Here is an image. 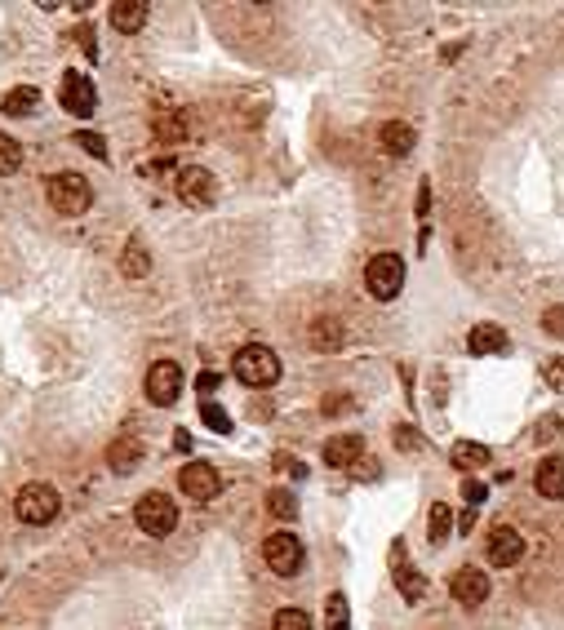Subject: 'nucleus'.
<instances>
[{
    "label": "nucleus",
    "instance_id": "obj_1",
    "mask_svg": "<svg viewBox=\"0 0 564 630\" xmlns=\"http://www.w3.org/2000/svg\"><path fill=\"white\" fill-rule=\"evenodd\" d=\"M45 196H49V209L63 213V218H80L89 204H94V187L85 173H54L45 182Z\"/></svg>",
    "mask_w": 564,
    "mask_h": 630
},
{
    "label": "nucleus",
    "instance_id": "obj_2",
    "mask_svg": "<svg viewBox=\"0 0 564 630\" xmlns=\"http://www.w3.org/2000/svg\"><path fill=\"white\" fill-rule=\"evenodd\" d=\"M235 377L245 387H276L280 382V356L271 346H240L235 351Z\"/></svg>",
    "mask_w": 564,
    "mask_h": 630
},
{
    "label": "nucleus",
    "instance_id": "obj_3",
    "mask_svg": "<svg viewBox=\"0 0 564 630\" xmlns=\"http://www.w3.org/2000/svg\"><path fill=\"white\" fill-rule=\"evenodd\" d=\"M133 520H138V529L147 532V537H169V532L178 529V506L165 493H142L138 506H133Z\"/></svg>",
    "mask_w": 564,
    "mask_h": 630
},
{
    "label": "nucleus",
    "instance_id": "obj_4",
    "mask_svg": "<svg viewBox=\"0 0 564 630\" xmlns=\"http://www.w3.org/2000/svg\"><path fill=\"white\" fill-rule=\"evenodd\" d=\"M58 489H49V484H27V489H18V498H14V515L23 520V524H49V520H58Z\"/></svg>",
    "mask_w": 564,
    "mask_h": 630
},
{
    "label": "nucleus",
    "instance_id": "obj_5",
    "mask_svg": "<svg viewBox=\"0 0 564 630\" xmlns=\"http://www.w3.org/2000/svg\"><path fill=\"white\" fill-rule=\"evenodd\" d=\"M365 289L378 302H392L404 289V263H400L396 253H373L365 266Z\"/></svg>",
    "mask_w": 564,
    "mask_h": 630
},
{
    "label": "nucleus",
    "instance_id": "obj_6",
    "mask_svg": "<svg viewBox=\"0 0 564 630\" xmlns=\"http://www.w3.org/2000/svg\"><path fill=\"white\" fill-rule=\"evenodd\" d=\"M263 560L271 564V573H280V577H294L302 568V542L294 537V532H271L263 542Z\"/></svg>",
    "mask_w": 564,
    "mask_h": 630
},
{
    "label": "nucleus",
    "instance_id": "obj_7",
    "mask_svg": "<svg viewBox=\"0 0 564 630\" xmlns=\"http://www.w3.org/2000/svg\"><path fill=\"white\" fill-rule=\"evenodd\" d=\"M147 399L156 404V408H169L173 399L183 396V368L173 365V360H156V365L147 368Z\"/></svg>",
    "mask_w": 564,
    "mask_h": 630
},
{
    "label": "nucleus",
    "instance_id": "obj_8",
    "mask_svg": "<svg viewBox=\"0 0 564 630\" xmlns=\"http://www.w3.org/2000/svg\"><path fill=\"white\" fill-rule=\"evenodd\" d=\"M178 196H183V204H192V209H209L218 200V178L209 169L187 165L178 173Z\"/></svg>",
    "mask_w": 564,
    "mask_h": 630
},
{
    "label": "nucleus",
    "instance_id": "obj_9",
    "mask_svg": "<svg viewBox=\"0 0 564 630\" xmlns=\"http://www.w3.org/2000/svg\"><path fill=\"white\" fill-rule=\"evenodd\" d=\"M178 489H183L192 501H214L218 489H223V480H218V470L209 462H187L183 475H178Z\"/></svg>",
    "mask_w": 564,
    "mask_h": 630
},
{
    "label": "nucleus",
    "instance_id": "obj_10",
    "mask_svg": "<svg viewBox=\"0 0 564 630\" xmlns=\"http://www.w3.org/2000/svg\"><path fill=\"white\" fill-rule=\"evenodd\" d=\"M58 102H63L71 116H94V107H99V94H94V85H89V76H80V71H67L63 76V89H58Z\"/></svg>",
    "mask_w": 564,
    "mask_h": 630
},
{
    "label": "nucleus",
    "instance_id": "obj_11",
    "mask_svg": "<svg viewBox=\"0 0 564 630\" xmlns=\"http://www.w3.org/2000/svg\"><path fill=\"white\" fill-rule=\"evenodd\" d=\"M449 595L458 599L463 608H480V604L489 599V577H485L480 568H458V573L449 577Z\"/></svg>",
    "mask_w": 564,
    "mask_h": 630
},
{
    "label": "nucleus",
    "instance_id": "obj_12",
    "mask_svg": "<svg viewBox=\"0 0 564 630\" xmlns=\"http://www.w3.org/2000/svg\"><path fill=\"white\" fill-rule=\"evenodd\" d=\"M525 560V537L516 529H494L489 532V564L494 568H516Z\"/></svg>",
    "mask_w": 564,
    "mask_h": 630
},
{
    "label": "nucleus",
    "instance_id": "obj_13",
    "mask_svg": "<svg viewBox=\"0 0 564 630\" xmlns=\"http://www.w3.org/2000/svg\"><path fill=\"white\" fill-rule=\"evenodd\" d=\"M413 142H418V129L413 125H404V120H387L382 129H378V147L387 151V156H413Z\"/></svg>",
    "mask_w": 564,
    "mask_h": 630
},
{
    "label": "nucleus",
    "instance_id": "obj_14",
    "mask_svg": "<svg viewBox=\"0 0 564 630\" xmlns=\"http://www.w3.org/2000/svg\"><path fill=\"white\" fill-rule=\"evenodd\" d=\"M142 439H133V435H120V439H111V449H107V466L116 470V475H130L142 466Z\"/></svg>",
    "mask_w": 564,
    "mask_h": 630
},
{
    "label": "nucleus",
    "instance_id": "obj_15",
    "mask_svg": "<svg viewBox=\"0 0 564 630\" xmlns=\"http://www.w3.org/2000/svg\"><path fill=\"white\" fill-rule=\"evenodd\" d=\"M147 0H116L111 5V27L116 32H125V36H133V32H142L147 27Z\"/></svg>",
    "mask_w": 564,
    "mask_h": 630
},
{
    "label": "nucleus",
    "instance_id": "obj_16",
    "mask_svg": "<svg viewBox=\"0 0 564 630\" xmlns=\"http://www.w3.org/2000/svg\"><path fill=\"white\" fill-rule=\"evenodd\" d=\"M533 484H538V493L542 498H564V458L556 453V458H542L538 462V470H533Z\"/></svg>",
    "mask_w": 564,
    "mask_h": 630
},
{
    "label": "nucleus",
    "instance_id": "obj_17",
    "mask_svg": "<svg viewBox=\"0 0 564 630\" xmlns=\"http://www.w3.org/2000/svg\"><path fill=\"white\" fill-rule=\"evenodd\" d=\"M365 458V439L360 435H333L325 439V462L329 466H356Z\"/></svg>",
    "mask_w": 564,
    "mask_h": 630
},
{
    "label": "nucleus",
    "instance_id": "obj_18",
    "mask_svg": "<svg viewBox=\"0 0 564 630\" xmlns=\"http://www.w3.org/2000/svg\"><path fill=\"white\" fill-rule=\"evenodd\" d=\"M507 346H511V342H507L502 325H475L471 337H466V351H471V356H502Z\"/></svg>",
    "mask_w": 564,
    "mask_h": 630
},
{
    "label": "nucleus",
    "instance_id": "obj_19",
    "mask_svg": "<svg viewBox=\"0 0 564 630\" xmlns=\"http://www.w3.org/2000/svg\"><path fill=\"white\" fill-rule=\"evenodd\" d=\"M392 551H396V555H392V564H396V582H400V595L409 599V604H418V599L427 595V577H423V573H413V568H404V555H400V551H404V546H392Z\"/></svg>",
    "mask_w": 564,
    "mask_h": 630
},
{
    "label": "nucleus",
    "instance_id": "obj_20",
    "mask_svg": "<svg viewBox=\"0 0 564 630\" xmlns=\"http://www.w3.org/2000/svg\"><path fill=\"white\" fill-rule=\"evenodd\" d=\"M342 342H347L342 320L325 315V320H316V325H311V346H316V351H342Z\"/></svg>",
    "mask_w": 564,
    "mask_h": 630
},
{
    "label": "nucleus",
    "instance_id": "obj_21",
    "mask_svg": "<svg viewBox=\"0 0 564 630\" xmlns=\"http://www.w3.org/2000/svg\"><path fill=\"white\" fill-rule=\"evenodd\" d=\"M120 271H125L130 280H142V275L151 271V253H147L142 240H130V244H125V253H120Z\"/></svg>",
    "mask_w": 564,
    "mask_h": 630
},
{
    "label": "nucleus",
    "instance_id": "obj_22",
    "mask_svg": "<svg viewBox=\"0 0 564 630\" xmlns=\"http://www.w3.org/2000/svg\"><path fill=\"white\" fill-rule=\"evenodd\" d=\"M36 107H40V89L32 85H18L14 94H5V116H32Z\"/></svg>",
    "mask_w": 564,
    "mask_h": 630
},
{
    "label": "nucleus",
    "instance_id": "obj_23",
    "mask_svg": "<svg viewBox=\"0 0 564 630\" xmlns=\"http://www.w3.org/2000/svg\"><path fill=\"white\" fill-rule=\"evenodd\" d=\"M449 532H454V511H449L444 501H435L432 515H427V537H432L435 546H444V542H449Z\"/></svg>",
    "mask_w": 564,
    "mask_h": 630
},
{
    "label": "nucleus",
    "instance_id": "obj_24",
    "mask_svg": "<svg viewBox=\"0 0 564 630\" xmlns=\"http://www.w3.org/2000/svg\"><path fill=\"white\" fill-rule=\"evenodd\" d=\"M454 466H458V470H485V466H489V449L466 439V444L454 449Z\"/></svg>",
    "mask_w": 564,
    "mask_h": 630
},
{
    "label": "nucleus",
    "instance_id": "obj_25",
    "mask_svg": "<svg viewBox=\"0 0 564 630\" xmlns=\"http://www.w3.org/2000/svg\"><path fill=\"white\" fill-rule=\"evenodd\" d=\"M187 125H192V116H187V111H173V116H161V120H156V138H161V142H178V138H187Z\"/></svg>",
    "mask_w": 564,
    "mask_h": 630
},
{
    "label": "nucleus",
    "instance_id": "obj_26",
    "mask_svg": "<svg viewBox=\"0 0 564 630\" xmlns=\"http://www.w3.org/2000/svg\"><path fill=\"white\" fill-rule=\"evenodd\" d=\"M266 511H271L276 520H298V498H294L289 489H271V493H266Z\"/></svg>",
    "mask_w": 564,
    "mask_h": 630
},
{
    "label": "nucleus",
    "instance_id": "obj_27",
    "mask_svg": "<svg viewBox=\"0 0 564 630\" xmlns=\"http://www.w3.org/2000/svg\"><path fill=\"white\" fill-rule=\"evenodd\" d=\"M325 630H351V608L342 595L325 599Z\"/></svg>",
    "mask_w": 564,
    "mask_h": 630
},
{
    "label": "nucleus",
    "instance_id": "obj_28",
    "mask_svg": "<svg viewBox=\"0 0 564 630\" xmlns=\"http://www.w3.org/2000/svg\"><path fill=\"white\" fill-rule=\"evenodd\" d=\"M23 169V147L9 138V133H0V178H9V173H18Z\"/></svg>",
    "mask_w": 564,
    "mask_h": 630
},
{
    "label": "nucleus",
    "instance_id": "obj_29",
    "mask_svg": "<svg viewBox=\"0 0 564 630\" xmlns=\"http://www.w3.org/2000/svg\"><path fill=\"white\" fill-rule=\"evenodd\" d=\"M200 422H204L209 431H218V435L232 431V418H227V413H223V404H214V399H204V404H200Z\"/></svg>",
    "mask_w": 564,
    "mask_h": 630
},
{
    "label": "nucleus",
    "instance_id": "obj_30",
    "mask_svg": "<svg viewBox=\"0 0 564 630\" xmlns=\"http://www.w3.org/2000/svg\"><path fill=\"white\" fill-rule=\"evenodd\" d=\"M276 630H311V622H307L302 608H280L276 613Z\"/></svg>",
    "mask_w": 564,
    "mask_h": 630
},
{
    "label": "nucleus",
    "instance_id": "obj_31",
    "mask_svg": "<svg viewBox=\"0 0 564 630\" xmlns=\"http://www.w3.org/2000/svg\"><path fill=\"white\" fill-rule=\"evenodd\" d=\"M76 142H80V147H85V151H89L94 160H107V138H102V133L80 129V133H76Z\"/></svg>",
    "mask_w": 564,
    "mask_h": 630
},
{
    "label": "nucleus",
    "instance_id": "obj_32",
    "mask_svg": "<svg viewBox=\"0 0 564 630\" xmlns=\"http://www.w3.org/2000/svg\"><path fill=\"white\" fill-rule=\"evenodd\" d=\"M542 329L551 337H564V302H556L551 311H542Z\"/></svg>",
    "mask_w": 564,
    "mask_h": 630
},
{
    "label": "nucleus",
    "instance_id": "obj_33",
    "mask_svg": "<svg viewBox=\"0 0 564 630\" xmlns=\"http://www.w3.org/2000/svg\"><path fill=\"white\" fill-rule=\"evenodd\" d=\"M396 444L404 453H413V449H423V435L413 431V427H396Z\"/></svg>",
    "mask_w": 564,
    "mask_h": 630
},
{
    "label": "nucleus",
    "instance_id": "obj_34",
    "mask_svg": "<svg viewBox=\"0 0 564 630\" xmlns=\"http://www.w3.org/2000/svg\"><path fill=\"white\" fill-rule=\"evenodd\" d=\"M351 404H356V399L351 396H338V391H333V396H325V413H351Z\"/></svg>",
    "mask_w": 564,
    "mask_h": 630
},
{
    "label": "nucleus",
    "instance_id": "obj_35",
    "mask_svg": "<svg viewBox=\"0 0 564 630\" xmlns=\"http://www.w3.org/2000/svg\"><path fill=\"white\" fill-rule=\"evenodd\" d=\"M547 382H551V391H564V360H547Z\"/></svg>",
    "mask_w": 564,
    "mask_h": 630
},
{
    "label": "nucleus",
    "instance_id": "obj_36",
    "mask_svg": "<svg viewBox=\"0 0 564 630\" xmlns=\"http://www.w3.org/2000/svg\"><path fill=\"white\" fill-rule=\"evenodd\" d=\"M538 444H547V439H551V435H560V418H556V413H551V418H542V422H538Z\"/></svg>",
    "mask_w": 564,
    "mask_h": 630
},
{
    "label": "nucleus",
    "instance_id": "obj_37",
    "mask_svg": "<svg viewBox=\"0 0 564 630\" xmlns=\"http://www.w3.org/2000/svg\"><path fill=\"white\" fill-rule=\"evenodd\" d=\"M463 498H466V506H480V501H485V484H480V480H466Z\"/></svg>",
    "mask_w": 564,
    "mask_h": 630
},
{
    "label": "nucleus",
    "instance_id": "obj_38",
    "mask_svg": "<svg viewBox=\"0 0 564 630\" xmlns=\"http://www.w3.org/2000/svg\"><path fill=\"white\" fill-rule=\"evenodd\" d=\"M76 36H80V45H85V58H99V40H94V32H89V27H76Z\"/></svg>",
    "mask_w": 564,
    "mask_h": 630
},
{
    "label": "nucleus",
    "instance_id": "obj_39",
    "mask_svg": "<svg viewBox=\"0 0 564 630\" xmlns=\"http://www.w3.org/2000/svg\"><path fill=\"white\" fill-rule=\"evenodd\" d=\"M356 475H360V480H378V475H382V466L373 462V458H360V462H356Z\"/></svg>",
    "mask_w": 564,
    "mask_h": 630
},
{
    "label": "nucleus",
    "instance_id": "obj_40",
    "mask_svg": "<svg viewBox=\"0 0 564 630\" xmlns=\"http://www.w3.org/2000/svg\"><path fill=\"white\" fill-rule=\"evenodd\" d=\"M276 466H280V470H289L294 480H307V466L294 462V458H276Z\"/></svg>",
    "mask_w": 564,
    "mask_h": 630
},
{
    "label": "nucleus",
    "instance_id": "obj_41",
    "mask_svg": "<svg viewBox=\"0 0 564 630\" xmlns=\"http://www.w3.org/2000/svg\"><path fill=\"white\" fill-rule=\"evenodd\" d=\"M214 387H218V373H200V391H204V396H209V391H214Z\"/></svg>",
    "mask_w": 564,
    "mask_h": 630
},
{
    "label": "nucleus",
    "instance_id": "obj_42",
    "mask_svg": "<svg viewBox=\"0 0 564 630\" xmlns=\"http://www.w3.org/2000/svg\"><path fill=\"white\" fill-rule=\"evenodd\" d=\"M173 449H183V453H187V449H192V435H187V431H173Z\"/></svg>",
    "mask_w": 564,
    "mask_h": 630
}]
</instances>
